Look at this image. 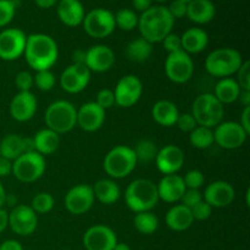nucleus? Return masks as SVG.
<instances>
[{"mask_svg":"<svg viewBox=\"0 0 250 250\" xmlns=\"http://www.w3.org/2000/svg\"><path fill=\"white\" fill-rule=\"evenodd\" d=\"M27 63L36 71L50 70L59 56L56 42L44 33H34L27 37L23 51Z\"/></svg>","mask_w":250,"mask_h":250,"instance_id":"nucleus-1","label":"nucleus"},{"mask_svg":"<svg viewBox=\"0 0 250 250\" xmlns=\"http://www.w3.org/2000/svg\"><path fill=\"white\" fill-rule=\"evenodd\" d=\"M173 26L175 20L167 7L163 5L151 6L138 17V28L142 38L151 44L163 42L164 38L172 32Z\"/></svg>","mask_w":250,"mask_h":250,"instance_id":"nucleus-2","label":"nucleus"},{"mask_svg":"<svg viewBox=\"0 0 250 250\" xmlns=\"http://www.w3.org/2000/svg\"><path fill=\"white\" fill-rule=\"evenodd\" d=\"M159 194L156 185L146 178H137L132 181L125 192V202L129 210L138 214L143 211H151L159 203Z\"/></svg>","mask_w":250,"mask_h":250,"instance_id":"nucleus-3","label":"nucleus"},{"mask_svg":"<svg viewBox=\"0 0 250 250\" xmlns=\"http://www.w3.org/2000/svg\"><path fill=\"white\" fill-rule=\"evenodd\" d=\"M44 121L46 128L58 134L67 133L77 126V109L67 100H56L46 107Z\"/></svg>","mask_w":250,"mask_h":250,"instance_id":"nucleus-4","label":"nucleus"},{"mask_svg":"<svg viewBox=\"0 0 250 250\" xmlns=\"http://www.w3.org/2000/svg\"><path fill=\"white\" fill-rule=\"evenodd\" d=\"M243 63L241 53L232 48H220L211 51L205 60V70L214 77L226 78L236 73Z\"/></svg>","mask_w":250,"mask_h":250,"instance_id":"nucleus-5","label":"nucleus"},{"mask_svg":"<svg viewBox=\"0 0 250 250\" xmlns=\"http://www.w3.org/2000/svg\"><path fill=\"white\" fill-rule=\"evenodd\" d=\"M192 115L198 126L215 128L222 122L225 115L224 105L211 93H203L195 98L192 106Z\"/></svg>","mask_w":250,"mask_h":250,"instance_id":"nucleus-6","label":"nucleus"},{"mask_svg":"<svg viewBox=\"0 0 250 250\" xmlns=\"http://www.w3.org/2000/svg\"><path fill=\"white\" fill-rule=\"evenodd\" d=\"M137 161L133 148L127 146H116L105 155L104 170L111 178H125L136 168Z\"/></svg>","mask_w":250,"mask_h":250,"instance_id":"nucleus-7","label":"nucleus"},{"mask_svg":"<svg viewBox=\"0 0 250 250\" xmlns=\"http://www.w3.org/2000/svg\"><path fill=\"white\" fill-rule=\"evenodd\" d=\"M45 168V159L37 151L23 153L16 160L12 161V175L24 183L38 181L44 175Z\"/></svg>","mask_w":250,"mask_h":250,"instance_id":"nucleus-8","label":"nucleus"},{"mask_svg":"<svg viewBox=\"0 0 250 250\" xmlns=\"http://www.w3.org/2000/svg\"><path fill=\"white\" fill-rule=\"evenodd\" d=\"M82 24L88 36L98 39L106 38L116 28L114 14L102 7H98L85 14Z\"/></svg>","mask_w":250,"mask_h":250,"instance_id":"nucleus-9","label":"nucleus"},{"mask_svg":"<svg viewBox=\"0 0 250 250\" xmlns=\"http://www.w3.org/2000/svg\"><path fill=\"white\" fill-rule=\"evenodd\" d=\"M194 72V62L189 54L180 50L176 53L168 54L165 61V73L173 83L188 82Z\"/></svg>","mask_w":250,"mask_h":250,"instance_id":"nucleus-10","label":"nucleus"},{"mask_svg":"<svg viewBox=\"0 0 250 250\" xmlns=\"http://www.w3.org/2000/svg\"><path fill=\"white\" fill-rule=\"evenodd\" d=\"M248 133L238 122H221L215 127L214 142L222 149L234 150L246 143Z\"/></svg>","mask_w":250,"mask_h":250,"instance_id":"nucleus-11","label":"nucleus"},{"mask_svg":"<svg viewBox=\"0 0 250 250\" xmlns=\"http://www.w3.org/2000/svg\"><path fill=\"white\" fill-rule=\"evenodd\" d=\"M143 93V83L137 76L127 75L120 78L114 90L115 102L120 107H131L138 103Z\"/></svg>","mask_w":250,"mask_h":250,"instance_id":"nucleus-12","label":"nucleus"},{"mask_svg":"<svg viewBox=\"0 0 250 250\" xmlns=\"http://www.w3.org/2000/svg\"><path fill=\"white\" fill-rule=\"evenodd\" d=\"M9 226L17 236H31L38 226V215L29 205H16L9 212Z\"/></svg>","mask_w":250,"mask_h":250,"instance_id":"nucleus-13","label":"nucleus"},{"mask_svg":"<svg viewBox=\"0 0 250 250\" xmlns=\"http://www.w3.org/2000/svg\"><path fill=\"white\" fill-rule=\"evenodd\" d=\"M26 34L20 28H6L0 32V59L5 61L17 60L23 55Z\"/></svg>","mask_w":250,"mask_h":250,"instance_id":"nucleus-14","label":"nucleus"},{"mask_svg":"<svg viewBox=\"0 0 250 250\" xmlns=\"http://www.w3.org/2000/svg\"><path fill=\"white\" fill-rule=\"evenodd\" d=\"M117 242L114 229L105 225H94L83 234L85 250H112Z\"/></svg>","mask_w":250,"mask_h":250,"instance_id":"nucleus-15","label":"nucleus"},{"mask_svg":"<svg viewBox=\"0 0 250 250\" xmlns=\"http://www.w3.org/2000/svg\"><path fill=\"white\" fill-rule=\"evenodd\" d=\"M92 186L78 185L71 188L65 195V207L73 215H83L92 209L94 204Z\"/></svg>","mask_w":250,"mask_h":250,"instance_id":"nucleus-16","label":"nucleus"},{"mask_svg":"<svg viewBox=\"0 0 250 250\" xmlns=\"http://www.w3.org/2000/svg\"><path fill=\"white\" fill-rule=\"evenodd\" d=\"M90 76H92V72L87 66L72 63L67 66L61 73L60 85L65 92L76 94L87 88L90 82Z\"/></svg>","mask_w":250,"mask_h":250,"instance_id":"nucleus-17","label":"nucleus"},{"mask_svg":"<svg viewBox=\"0 0 250 250\" xmlns=\"http://www.w3.org/2000/svg\"><path fill=\"white\" fill-rule=\"evenodd\" d=\"M155 164L163 175H173L182 168L185 164V153L180 146L167 144L158 150Z\"/></svg>","mask_w":250,"mask_h":250,"instance_id":"nucleus-18","label":"nucleus"},{"mask_svg":"<svg viewBox=\"0 0 250 250\" xmlns=\"http://www.w3.org/2000/svg\"><path fill=\"white\" fill-rule=\"evenodd\" d=\"M236 192L234 188L226 181H215L210 183L204 190V202L211 208H226L233 203Z\"/></svg>","mask_w":250,"mask_h":250,"instance_id":"nucleus-19","label":"nucleus"},{"mask_svg":"<svg viewBox=\"0 0 250 250\" xmlns=\"http://www.w3.org/2000/svg\"><path fill=\"white\" fill-rule=\"evenodd\" d=\"M115 54L111 48L103 44L90 46L85 51V66L90 72H106L114 66Z\"/></svg>","mask_w":250,"mask_h":250,"instance_id":"nucleus-20","label":"nucleus"},{"mask_svg":"<svg viewBox=\"0 0 250 250\" xmlns=\"http://www.w3.org/2000/svg\"><path fill=\"white\" fill-rule=\"evenodd\" d=\"M105 110L95 102H88L77 110V126L85 132H95L104 125Z\"/></svg>","mask_w":250,"mask_h":250,"instance_id":"nucleus-21","label":"nucleus"},{"mask_svg":"<svg viewBox=\"0 0 250 250\" xmlns=\"http://www.w3.org/2000/svg\"><path fill=\"white\" fill-rule=\"evenodd\" d=\"M37 111V99L33 93L19 92L10 103V115L19 122H27Z\"/></svg>","mask_w":250,"mask_h":250,"instance_id":"nucleus-22","label":"nucleus"},{"mask_svg":"<svg viewBox=\"0 0 250 250\" xmlns=\"http://www.w3.org/2000/svg\"><path fill=\"white\" fill-rule=\"evenodd\" d=\"M158 188L159 199L166 203L181 202L186 192V186L182 176L173 173V175H164V177L156 185Z\"/></svg>","mask_w":250,"mask_h":250,"instance_id":"nucleus-23","label":"nucleus"},{"mask_svg":"<svg viewBox=\"0 0 250 250\" xmlns=\"http://www.w3.org/2000/svg\"><path fill=\"white\" fill-rule=\"evenodd\" d=\"M84 15V7L80 0H60L58 4V16L65 26H80Z\"/></svg>","mask_w":250,"mask_h":250,"instance_id":"nucleus-24","label":"nucleus"},{"mask_svg":"<svg viewBox=\"0 0 250 250\" xmlns=\"http://www.w3.org/2000/svg\"><path fill=\"white\" fill-rule=\"evenodd\" d=\"M215 15H216V7L211 0H192L187 4L186 16L194 23H209L214 20Z\"/></svg>","mask_w":250,"mask_h":250,"instance_id":"nucleus-25","label":"nucleus"},{"mask_svg":"<svg viewBox=\"0 0 250 250\" xmlns=\"http://www.w3.org/2000/svg\"><path fill=\"white\" fill-rule=\"evenodd\" d=\"M166 226L176 232L187 231L194 222L192 216V211L187 207L182 204L175 205L171 208L165 216Z\"/></svg>","mask_w":250,"mask_h":250,"instance_id":"nucleus-26","label":"nucleus"},{"mask_svg":"<svg viewBox=\"0 0 250 250\" xmlns=\"http://www.w3.org/2000/svg\"><path fill=\"white\" fill-rule=\"evenodd\" d=\"M181 44H182V50L187 54H198L207 49L209 44V36L204 29L199 27H192L182 34Z\"/></svg>","mask_w":250,"mask_h":250,"instance_id":"nucleus-27","label":"nucleus"},{"mask_svg":"<svg viewBox=\"0 0 250 250\" xmlns=\"http://www.w3.org/2000/svg\"><path fill=\"white\" fill-rule=\"evenodd\" d=\"M151 115L156 124L163 127H172L177 122L180 111L175 103L170 100H159L151 109Z\"/></svg>","mask_w":250,"mask_h":250,"instance_id":"nucleus-28","label":"nucleus"},{"mask_svg":"<svg viewBox=\"0 0 250 250\" xmlns=\"http://www.w3.org/2000/svg\"><path fill=\"white\" fill-rule=\"evenodd\" d=\"M92 188L94 198L99 200L102 204H115L121 197V190H120L119 185L115 181L109 180V178L99 180L98 182H95V185Z\"/></svg>","mask_w":250,"mask_h":250,"instance_id":"nucleus-29","label":"nucleus"},{"mask_svg":"<svg viewBox=\"0 0 250 250\" xmlns=\"http://www.w3.org/2000/svg\"><path fill=\"white\" fill-rule=\"evenodd\" d=\"M34 148L41 155H51L60 146V134L49 128L41 129L33 137Z\"/></svg>","mask_w":250,"mask_h":250,"instance_id":"nucleus-30","label":"nucleus"},{"mask_svg":"<svg viewBox=\"0 0 250 250\" xmlns=\"http://www.w3.org/2000/svg\"><path fill=\"white\" fill-rule=\"evenodd\" d=\"M241 90L242 89L239 88L236 80H233V78L231 77H226L221 78V80L216 83L214 95L222 105L232 104V103H234L236 100H238Z\"/></svg>","mask_w":250,"mask_h":250,"instance_id":"nucleus-31","label":"nucleus"},{"mask_svg":"<svg viewBox=\"0 0 250 250\" xmlns=\"http://www.w3.org/2000/svg\"><path fill=\"white\" fill-rule=\"evenodd\" d=\"M23 153V137H21L20 134H6L0 141V156L2 158L14 161Z\"/></svg>","mask_w":250,"mask_h":250,"instance_id":"nucleus-32","label":"nucleus"},{"mask_svg":"<svg viewBox=\"0 0 250 250\" xmlns=\"http://www.w3.org/2000/svg\"><path fill=\"white\" fill-rule=\"evenodd\" d=\"M153 53V44L144 38H137L126 46V56L133 62H144Z\"/></svg>","mask_w":250,"mask_h":250,"instance_id":"nucleus-33","label":"nucleus"},{"mask_svg":"<svg viewBox=\"0 0 250 250\" xmlns=\"http://www.w3.org/2000/svg\"><path fill=\"white\" fill-rule=\"evenodd\" d=\"M133 224L137 231L142 234H146V236L155 233L159 229L158 216L151 211H143L136 214Z\"/></svg>","mask_w":250,"mask_h":250,"instance_id":"nucleus-34","label":"nucleus"},{"mask_svg":"<svg viewBox=\"0 0 250 250\" xmlns=\"http://www.w3.org/2000/svg\"><path fill=\"white\" fill-rule=\"evenodd\" d=\"M189 143L192 144L193 148L200 149V150L210 148L215 143L214 131L209 127L197 126L189 133Z\"/></svg>","mask_w":250,"mask_h":250,"instance_id":"nucleus-35","label":"nucleus"},{"mask_svg":"<svg viewBox=\"0 0 250 250\" xmlns=\"http://www.w3.org/2000/svg\"><path fill=\"white\" fill-rule=\"evenodd\" d=\"M134 154L138 163L148 164L150 161L155 160L156 154H158L159 149L156 148L155 143L149 139H142L137 143V146L133 148Z\"/></svg>","mask_w":250,"mask_h":250,"instance_id":"nucleus-36","label":"nucleus"},{"mask_svg":"<svg viewBox=\"0 0 250 250\" xmlns=\"http://www.w3.org/2000/svg\"><path fill=\"white\" fill-rule=\"evenodd\" d=\"M115 24L122 31H132L138 27V16L131 9H121L114 15Z\"/></svg>","mask_w":250,"mask_h":250,"instance_id":"nucleus-37","label":"nucleus"},{"mask_svg":"<svg viewBox=\"0 0 250 250\" xmlns=\"http://www.w3.org/2000/svg\"><path fill=\"white\" fill-rule=\"evenodd\" d=\"M54 205H55L54 197L50 193L46 192H41L34 195L31 203V208L37 215L48 214V212H50L53 210Z\"/></svg>","mask_w":250,"mask_h":250,"instance_id":"nucleus-38","label":"nucleus"},{"mask_svg":"<svg viewBox=\"0 0 250 250\" xmlns=\"http://www.w3.org/2000/svg\"><path fill=\"white\" fill-rule=\"evenodd\" d=\"M37 88L42 92H49L55 85V75L50 70L37 71L36 77H33Z\"/></svg>","mask_w":250,"mask_h":250,"instance_id":"nucleus-39","label":"nucleus"},{"mask_svg":"<svg viewBox=\"0 0 250 250\" xmlns=\"http://www.w3.org/2000/svg\"><path fill=\"white\" fill-rule=\"evenodd\" d=\"M16 12L15 0H0V27H5L12 21Z\"/></svg>","mask_w":250,"mask_h":250,"instance_id":"nucleus-40","label":"nucleus"},{"mask_svg":"<svg viewBox=\"0 0 250 250\" xmlns=\"http://www.w3.org/2000/svg\"><path fill=\"white\" fill-rule=\"evenodd\" d=\"M182 178L187 189H200L205 182L204 175L199 170L188 171Z\"/></svg>","mask_w":250,"mask_h":250,"instance_id":"nucleus-41","label":"nucleus"},{"mask_svg":"<svg viewBox=\"0 0 250 250\" xmlns=\"http://www.w3.org/2000/svg\"><path fill=\"white\" fill-rule=\"evenodd\" d=\"M237 80L239 88L242 90H250V62L243 61L241 67L237 71Z\"/></svg>","mask_w":250,"mask_h":250,"instance_id":"nucleus-42","label":"nucleus"},{"mask_svg":"<svg viewBox=\"0 0 250 250\" xmlns=\"http://www.w3.org/2000/svg\"><path fill=\"white\" fill-rule=\"evenodd\" d=\"M95 103L104 110H107L110 109V107L114 106V105H116L114 90L107 89V88L100 89L97 94V100H95Z\"/></svg>","mask_w":250,"mask_h":250,"instance_id":"nucleus-43","label":"nucleus"},{"mask_svg":"<svg viewBox=\"0 0 250 250\" xmlns=\"http://www.w3.org/2000/svg\"><path fill=\"white\" fill-rule=\"evenodd\" d=\"M190 211H192V216L194 219V221L195 220H198V221H204V220H208L211 216L212 208L207 202L202 200L197 205H194L190 209Z\"/></svg>","mask_w":250,"mask_h":250,"instance_id":"nucleus-44","label":"nucleus"},{"mask_svg":"<svg viewBox=\"0 0 250 250\" xmlns=\"http://www.w3.org/2000/svg\"><path fill=\"white\" fill-rule=\"evenodd\" d=\"M15 84L19 88L20 92H31V88L34 84L33 76L29 72H27V71H21V72H19L16 75Z\"/></svg>","mask_w":250,"mask_h":250,"instance_id":"nucleus-45","label":"nucleus"},{"mask_svg":"<svg viewBox=\"0 0 250 250\" xmlns=\"http://www.w3.org/2000/svg\"><path fill=\"white\" fill-rule=\"evenodd\" d=\"M176 126H177L181 131L190 133V132L198 126V124L197 121H195L194 117H193L192 114L186 112V114H180V116H178L177 119V122H176Z\"/></svg>","mask_w":250,"mask_h":250,"instance_id":"nucleus-46","label":"nucleus"},{"mask_svg":"<svg viewBox=\"0 0 250 250\" xmlns=\"http://www.w3.org/2000/svg\"><path fill=\"white\" fill-rule=\"evenodd\" d=\"M202 200L203 194L199 189H186L181 202H182V205L187 207L188 209H192L194 205H197L198 203H200Z\"/></svg>","mask_w":250,"mask_h":250,"instance_id":"nucleus-47","label":"nucleus"},{"mask_svg":"<svg viewBox=\"0 0 250 250\" xmlns=\"http://www.w3.org/2000/svg\"><path fill=\"white\" fill-rule=\"evenodd\" d=\"M163 44H164V48L166 49V51H167L168 54L176 53V51L182 50L181 37L177 36V34L172 33V32H171L170 34H167V36L164 38Z\"/></svg>","mask_w":250,"mask_h":250,"instance_id":"nucleus-48","label":"nucleus"},{"mask_svg":"<svg viewBox=\"0 0 250 250\" xmlns=\"http://www.w3.org/2000/svg\"><path fill=\"white\" fill-rule=\"evenodd\" d=\"M167 10L171 16L173 17V20L182 19L187 15V2L182 1V0H173L170 6L167 7Z\"/></svg>","mask_w":250,"mask_h":250,"instance_id":"nucleus-49","label":"nucleus"},{"mask_svg":"<svg viewBox=\"0 0 250 250\" xmlns=\"http://www.w3.org/2000/svg\"><path fill=\"white\" fill-rule=\"evenodd\" d=\"M12 173V161L0 156V178L7 177Z\"/></svg>","mask_w":250,"mask_h":250,"instance_id":"nucleus-50","label":"nucleus"},{"mask_svg":"<svg viewBox=\"0 0 250 250\" xmlns=\"http://www.w3.org/2000/svg\"><path fill=\"white\" fill-rule=\"evenodd\" d=\"M247 133H250V106L244 107L241 114V121L238 122Z\"/></svg>","mask_w":250,"mask_h":250,"instance_id":"nucleus-51","label":"nucleus"},{"mask_svg":"<svg viewBox=\"0 0 250 250\" xmlns=\"http://www.w3.org/2000/svg\"><path fill=\"white\" fill-rule=\"evenodd\" d=\"M0 250H23V247L16 239H6L0 244Z\"/></svg>","mask_w":250,"mask_h":250,"instance_id":"nucleus-52","label":"nucleus"},{"mask_svg":"<svg viewBox=\"0 0 250 250\" xmlns=\"http://www.w3.org/2000/svg\"><path fill=\"white\" fill-rule=\"evenodd\" d=\"M151 1L153 0H132V5H133V7L137 11L144 12L148 9H150Z\"/></svg>","mask_w":250,"mask_h":250,"instance_id":"nucleus-53","label":"nucleus"},{"mask_svg":"<svg viewBox=\"0 0 250 250\" xmlns=\"http://www.w3.org/2000/svg\"><path fill=\"white\" fill-rule=\"evenodd\" d=\"M7 227H9V212L0 208V233H2Z\"/></svg>","mask_w":250,"mask_h":250,"instance_id":"nucleus-54","label":"nucleus"},{"mask_svg":"<svg viewBox=\"0 0 250 250\" xmlns=\"http://www.w3.org/2000/svg\"><path fill=\"white\" fill-rule=\"evenodd\" d=\"M72 61L77 65H85V51L76 50L72 55Z\"/></svg>","mask_w":250,"mask_h":250,"instance_id":"nucleus-55","label":"nucleus"},{"mask_svg":"<svg viewBox=\"0 0 250 250\" xmlns=\"http://www.w3.org/2000/svg\"><path fill=\"white\" fill-rule=\"evenodd\" d=\"M23 151L24 153H33L36 151V148H34V141L33 137H26L23 138Z\"/></svg>","mask_w":250,"mask_h":250,"instance_id":"nucleus-56","label":"nucleus"},{"mask_svg":"<svg viewBox=\"0 0 250 250\" xmlns=\"http://www.w3.org/2000/svg\"><path fill=\"white\" fill-rule=\"evenodd\" d=\"M34 2L41 9H50L58 2V0H34Z\"/></svg>","mask_w":250,"mask_h":250,"instance_id":"nucleus-57","label":"nucleus"},{"mask_svg":"<svg viewBox=\"0 0 250 250\" xmlns=\"http://www.w3.org/2000/svg\"><path fill=\"white\" fill-rule=\"evenodd\" d=\"M238 99L241 100L244 107L250 106V90H241V94H239Z\"/></svg>","mask_w":250,"mask_h":250,"instance_id":"nucleus-58","label":"nucleus"},{"mask_svg":"<svg viewBox=\"0 0 250 250\" xmlns=\"http://www.w3.org/2000/svg\"><path fill=\"white\" fill-rule=\"evenodd\" d=\"M6 192H5V188L4 186L1 185V182H0V208L4 207L5 204H6Z\"/></svg>","mask_w":250,"mask_h":250,"instance_id":"nucleus-59","label":"nucleus"},{"mask_svg":"<svg viewBox=\"0 0 250 250\" xmlns=\"http://www.w3.org/2000/svg\"><path fill=\"white\" fill-rule=\"evenodd\" d=\"M112 250H131V247L126 243H120V242H117L116 246L114 247Z\"/></svg>","mask_w":250,"mask_h":250,"instance_id":"nucleus-60","label":"nucleus"},{"mask_svg":"<svg viewBox=\"0 0 250 250\" xmlns=\"http://www.w3.org/2000/svg\"><path fill=\"white\" fill-rule=\"evenodd\" d=\"M154 1H158V2H163V1H166V0H154Z\"/></svg>","mask_w":250,"mask_h":250,"instance_id":"nucleus-61","label":"nucleus"},{"mask_svg":"<svg viewBox=\"0 0 250 250\" xmlns=\"http://www.w3.org/2000/svg\"><path fill=\"white\" fill-rule=\"evenodd\" d=\"M182 1H185V2H187V4H188V2H190V1H192V0H182Z\"/></svg>","mask_w":250,"mask_h":250,"instance_id":"nucleus-62","label":"nucleus"}]
</instances>
